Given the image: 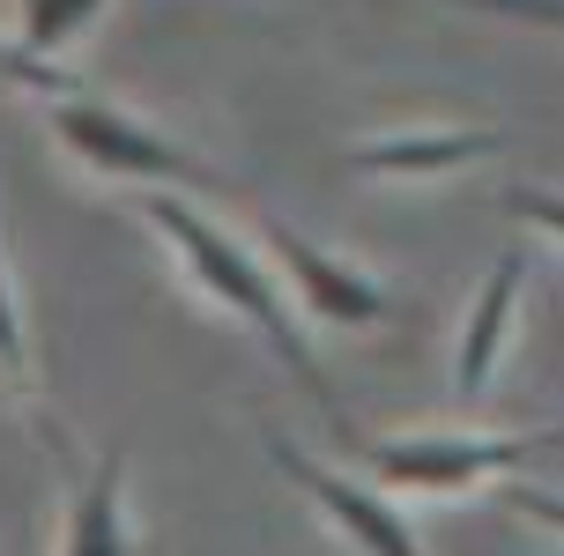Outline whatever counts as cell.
I'll return each mask as SVG.
<instances>
[{
    "mask_svg": "<svg viewBox=\"0 0 564 556\" xmlns=\"http://www.w3.org/2000/svg\"><path fill=\"white\" fill-rule=\"evenodd\" d=\"M260 238L275 246L282 275H290L297 305H305V319H319V327H379V319H394V297H387L365 268H349V260H335V252H319L312 238H297V230L275 222V216L260 222Z\"/></svg>",
    "mask_w": 564,
    "mask_h": 556,
    "instance_id": "4",
    "label": "cell"
},
{
    "mask_svg": "<svg viewBox=\"0 0 564 556\" xmlns=\"http://www.w3.org/2000/svg\"><path fill=\"white\" fill-rule=\"evenodd\" d=\"M490 149H506V134H490V127H453V134H394V141L357 149V171H371V178H431V171L476 164V156H490Z\"/></svg>",
    "mask_w": 564,
    "mask_h": 556,
    "instance_id": "8",
    "label": "cell"
},
{
    "mask_svg": "<svg viewBox=\"0 0 564 556\" xmlns=\"http://www.w3.org/2000/svg\"><path fill=\"white\" fill-rule=\"evenodd\" d=\"M97 15H105V0H23V45H15V53L53 67V53L75 45Z\"/></svg>",
    "mask_w": 564,
    "mask_h": 556,
    "instance_id": "9",
    "label": "cell"
},
{
    "mask_svg": "<svg viewBox=\"0 0 564 556\" xmlns=\"http://www.w3.org/2000/svg\"><path fill=\"white\" fill-rule=\"evenodd\" d=\"M0 371L23 386L30 379V341H23V312H15V290H8V268H0Z\"/></svg>",
    "mask_w": 564,
    "mask_h": 556,
    "instance_id": "11",
    "label": "cell"
},
{
    "mask_svg": "<svg viewBox=\"0 0 564 556\" xmlns=\"http://www.w3.org/2000/svg\"><path fill=\"white\" fill-rule=\"evenodd\" d=\"M59 556H141V534L127 520V460H97L83 490H75V512H67V542Z\"/></svg>",
    "mask_w": 564,
    "mask_h": 556,
    "instance_id": "7",
    "label": "cell"
},
{
    "mask_svg": "<svg viewBox=\"0 0 564 556\" xmlns=\"http://www.w3.org/2000/svg\"><path fill=\"white\" fill-rule=\"evenodd\" d=\"M0 89H30V97H75V75L67 67H45V59H23L15 45H0Z\"/></svg>",
    "mask_w": 564,
    "mask_h": 556,
    "instance_id": "10",
    "label": "cell"
},
{
    "mask_svg": "<svg viewBox=\"0 0 564 556\" xmlns=\"http://www.w3.org/2000/svg\"><path fill=\"white\" fill-rule=\"evenodd\" d=\"M53 134L67 141L83 164L112 171V178H171V186H194V194H238L216 164H200L194 149L164 141L156 127H141V119H127V111H112V105H89V97H59Z\"/></svg>",
    "mask_w": 564,
    "mask_h": 556,
    "instance_id": "2",
    "label": "cell"
},
{
    "mask_svg": "<svg viewBox=\"0 0 564 556\" xmlns=\"http://www.w3.org/2000/svg\"><path fill=\"white\" fill-rule=\"evenodd\" d=\"M134 208H141L149 222H156V230H164L171 246H178V260L194 268V282L208 290V297H216V305H230L238 319H253V327H260V341H268V349H275V357L290 363V371H297V386L312 393V408H319V416H327V423L341 430V445L357 438V423L341 416L335 386L319 379V357H312L305 327L290 319V305L275 297V282L260 275V260H253V252L238 246L230 230H216V222L200 216L194 200H178V194H141Z\"/></svg>",
    "mask_w": 564,
    "mask_h": 556,
    "instance_id": "1",
    "label": "cell"
},
{
    "mask_svg": "<svg viewBox=\"0 0 564 556\" xmlns=\"http://www.w3.org/2000/svg\"><path fill=\"white\" fill-rule=\"evenodd\" d=\"M520 282H528V252H498V268H490L476 312H468L460 357H453V393H460V401H482V393H490V371H498V349H506L512 305H520Z\"/></svg>",
    "mask_w": 564,
    "mask_h": 556,
    "instance_id": "6",
    "label": "cell"
},
{
    "mask_svg": "<svg viewBox=\"0 0 564 556\" xmlns=\"http://www.w3.org/2000/svg\"><path fill=\"white\" fill-rule=\"evenodd\" d=\"M268 460H275L297 490H305L327 520H335L349 542H357V556H423V542L409 534V520H401L394 504L379 498V490H357L349 475H335V468H319L312 453H297V445L282 438V430H268Z\"/></svg>",
    "mask_w": 564,
    "mask_h": 556,
    "instance_id": "5",
    "label": "cell"
},
{
    "mask_svg": "<svg viewBox=\"0 0 564 556\" xmlns=\"http://www.w3.org/2000/svg\"><path fill=\"white\" fill-rule=\"evenodd\" d=\"M349 453H365V468L394 490H423V498H460L476 490L482 475L528 468V460H550L557 453V430H535V438H349Z\"/></svg>",
    "mask_w": 564,
    "mask_h": 556,
    "instance_id": "3",
    "label": "cell"
}]
</instances>
